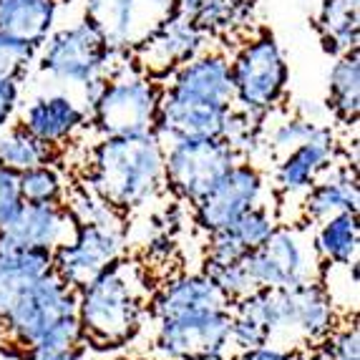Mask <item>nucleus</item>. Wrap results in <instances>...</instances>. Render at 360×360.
<instances>
[{
    "label": "nucleus",
    "mask_w": 360,
    "mask_h": 360,
    "mask_svg": "<svg viewBox=\"0 0 360 360\" xmlns=\"http://www.w3.org/2000/svg\"><path fill=\"white\" fill-rule=\"evenodd\" d=\"M202 43L205 33L197 28V23L181 13H172L144 43L131 51L134 68L151 78H164L194 58L202 51Z\"/></svg>",
    "instance_id": "obj_14"
},
{
    "label": "nucleus",
    "mask_w": 360,
    "mask_h": 360,
    "mask_svg": "<svg viewBox=\"0 0 360 360\" xmlns=\"http://www.w3.org/2000/svg\"><path fill=\"white\" fill-rule=\"evenodd\" d=\"M194 360H232V355H205V358H194Z\"/></svg>",
    "instance_id": "obj_36"
},
{
    "label": "nucleus",
    "mask_w": 360,
    "mask_h": 360,
    "mask_svg": "<svg viewBox=\"0 0 360 360\" xmlns=\"http://www.w3.org/2000/svg\"><path fill=\"white\" fill-rule=\"evenodd\" d=\"M312 245L323 264H358L360 222L358 212H345L312 227Z\"/></svg>",
    "instance_id": "obj_22"
},
{
    "label": "nucleus",
    "mask_w": 360,
    "mask_h": 360,
    "mask_svg": "<svg viewBox=\"0 0 360 360\" xmlns=\"http://www.w3.org/2000/svg\"><path fill=\"white\" fill-rule=\"evenodd\" d=\"M36 46L0 33V81H20L36 58Z\"/></svg>",
    "instance_id": "obj_30"
},
{
    "label": "nucleus",
    "mask_w": 360,
    "mask_h": 360,
    "mask_svg": "<svg viewBox=\"0 0 360 360\" xmlns=\"http://www.w3.org/2000/svg\"><path fill=\"white\" fill-rule=\"evenodd\" d=\"M89 124V111L71 96L63 94H51V96H38L23 108L20 127L30 131L43 144L53 146L56 151L71 144L78 134Z\"/></svg>",
    "instance_id": "obj_18"
},
{
    "label": "nucleus",
    "mask_w": 360,
    "mask_h": 360,
    "mask_svg": "<svg viewBox=\"0 0 360 360\" xmlns=\"http://www.w3.org/2000/svg\"><path fill=\"white\" fill-rule=\"evenodd\" d=\"M318 280L340 318L355 315L358 310V264H323Z\"/></svg>",
    "instance_id": "obj_28"
},
{
    "label": "nucleus",
    "mask_w": 360,
    "mask_h": 360,
    "mask_svg": "<svg viewBox=\"0 0 360 360\" xmlns=\"http://www.w3.org/2000/svg\"><path fill=\"white\" fill-rule=\"evenodd\" d=\"M58 151L53 146L43 144L30 131H25L20 124L0 131V167L11 169L15 174H23L28 169L41 167V164L56 162Z\"/></svg>",
    "instance_id": "obj_25"
},
{
    "label": "nucleus",
    "mask_w": 360,
    "mask_h": 360,
    "mask_svg": "<svg viewBox=\"0 0 360 360\" xmlns=\"http://www.w3.org/2000/svg\"><path fill=\"white\" fill-rule=\"evenodd\" d=\"M232 302L212 285L210 277L202 272L167 277L156 290H151L146 302V315L151 320L184 318V315H199V312L224 310Z\"/></svg>",
    "instance_id": "obj_16"
},
{
    "label": "nucleus",
    "mask_w": 360,
    "mask_h": 360,
    "mask_svg": "<svg viewBox=\"0 0 360 360\" xmlns=\"http://www.w3.org/2000/svg\"><path fill=\"white\" fill-rule=\"evenodd\" d=\"M340 360H360V358H340Z\"/></svg>",
    "instance_id": "obj_37"
},
{
    "label": "nucleus",
    "mask_w": 360,
    "mask_h": 360,
    "mask_svg": "<svg viewBox=\"0 0 360 360\" xmlns=\"http://www.w3.org/2000/svg\"><path fill=\"white\" fill-rule=\"evenodd\" d=\"M234 106L252 119H267L288 91V63L270 33H262L237 51L232 60Z\"/></svg>",
    "instance_id": "obj_6"
},
{
    "label": "nucleus",
    "mask_w": 360,
    "mask_h": 360,
    "mask_svg": "<svg viewBox=\"0 0 360 360\" xmlns=\"http://www.w3.org/2000/svg\"><path fill=\"white\" fill-rule=\"evenodd\" d=\"M149 295L144 264L127 257L78 288V320L86 345L119 348L131 342L144 325Z\"/></svg>",
    "instance_id": "obj_2"
},
{
    "label": "nucleus",
    "mask_w": 360,
    "mask_h": 360,
    "mask_svg": "<svg viewBox=\"0 0 360 360\" xmlns=\"http://www.w3.org/2000/svg\"><path fill=\"white\" fill-rule=\"evenodd\" d=\"M114 56L119 53L108 49L96 25L84 20L49 38L41 56V71L66 84L84 86L94 78L111 76Z\"/></svg>",
    "instance_id": "obj_10"
},
{
    "label": "nucleus",
    "mask_w": 360,
    "mask_h": 360,
    "mask_svg": "<svg viewBox=\"0 0 360 360\" xmlns=\"http://www.w3.org/2000/svg\"><path fill=\"white\" fill-rule=\"evenodd\" d=\"M169 84L164 89L174 91L179 96L197 98V101L234 106L232 66L224 53H205L199 51L194 58L181 63L176 71L169 73ZM237 108V106H234Z\"/></svg>",
    "instance_id": "obj_17"
},
{
    "label": "nucleus",
    "mask_w": 360,
    "mask_h": 360,
    "mask_svg": "<svg viewBox=\"0 0 360 360\" xmlns=\"http://www.w3.org/2000/svg\"><path fill=\"white\" fill-rule=\"evenodd\" d=\"M162 86L141 71H116L108 76L98 98L91 103V124L101 139L136 136L156 127Z\"/></svg>",
    "instance_id": "obj_4"
},
{
    "label": "nucleus",
    "mask_w": 360,
    "mask_h": 360,
    "mask_svg": "<svg viewBox=\"0 0 360 360\" xmlns=\"http://www.w3.org/2000/svg\"><path fill=\"white\" fill-rule=\"evenodd\" d=\"M174 13V0H91L86 20L114 53H131Z\"/></svg>",
    "instance_id": "obj_12"
},
{
    "label": "nucleus",
    "mask_w": 360,
    "mask_h": 360,
    "mask_svg": "<svg viewBox=\"0 0 360 360\" xmlns=\"http://www.w3.org/2000/svg\"><path fill=\"white\" fill-rule=\"evenodd\" d=\"M199 6H202V0H174V13H181L186 18H194Z\"/></svg>",
    "instance_id": "obj_35"
},
{
    "label": "nucleus",
    "mask_w": 360,
    "mask_h": 360,
    "mask_svg": "<svg viewBox=\"0 0 360 360\" xmlns=\"http://www.w3.org/2000/svg\"><path fill=\"white\" fill-rule=\"evenodd\" d=\"M358 172L355 162L340 159V154L312 181L300 202V219L307 224H320L325 219L345 212H358Z\"/></svg>",
    "instance_id": "obj_15"
},
{
    "label": "nucleus",
    "mask_w": 360,
    "mask_h": 360,
    "mask_svg": "<svg viewBox=\"0 0 360 360\" xmlns=\"http://www.w3.org/2000/svg\"><path fill=\"white\" fill-rule=\"evenodd\" d=\"M272 186L267 184L262 167L252 162H237L214 181L210 192L192 205V219L202 234H214L255 205L267 202Z\"/></svg>",
    "instance_id": "obj_8"
},
{
    "label": "nucleus",
    "mask_w": 360,
    "mask_h": 360,
    "mask_svg": "<svg viewBox=\"0 0 360 360\" xmlns=\"http://www.w3.org/2000/svg\"><path fill=\"white\" fill-rule=\"evenodd\" d=\"M232 360H310V350L307 348H283V345L267 342V345H259V348L234 353Z\"/></svg>",
    "instance_id": "obj_32"
},
{
    "label": "nucleus",
    "mask_w": 360,
    "mask_h": 360,
    "mask_svg": "<svg viewBox=\"0 0 360 360\" xmlns=\"http://www.w3.org/2000/svg\"><path fill=\"white\" fill-rule=\"evenodd\" d=\"M151 353L156 360H194L205 355H232L229 353V325L232 310H212L184 318L154 320Z\"/></svg>",
    "instance_id": "obj_11"
},
{
    "label": "nucleus",
    "mask_w": 360,
    "mask_h": 360,
    "mask_svg": "<svg viewBox=\"0 0 360 360\" xmlns=\"http://www.w3.org/2000/svg\"><path fill=\"white\" fill-rule=\"evenodd\" d=\"M86 189L124 212L154 202L164 186V144L154 131L98 139L89 154Z\"/></svg>",
    "instance_id": "obj_1"
},
{
    "label": "nucleus",
    "mask_w": 360,
    "mask_h": 360,
    "mask_svg": "<svg viewBox=\"0 0 360 360\" xmlns=\"http://www.w3.org/2000/svg\"><path fill=\"white\" fill-rule=\"evenodd\" d=\"M328 106L342 124H355L360 111V56L358 51L338 56L328 78Z\"/></svg>",
    "instance_id": "obj_24"
},
{
    "label": "nucleus",
    "mask_w": 360,
    "mask_h": 360,
    "mask_svg": "<svg viewBox=\"0 0 360 360\" xmlns=\"http://www.w3.org/2000/svg\"><path fill=\"white\" fill-rule=\"evenodd\" d=\"M73 227H76V222H73L66 205H30V202H23L18 212L0 229L11 240L20 242L25 247L58 250L63 242H68Z\"/></svg>",
    "instance_id": "obj_20"
},
{
    "label": "nucleus",
    "mask_w": 360,
    "mask_h": 360,
    "mask_svg": "<svg viewBox=\"0 0 360 360\" xmlns=\"http://www.w3.org/2000/svg\"><path fill=\"white\" fill-rule=\"evenodd\" d=\"M20 101L18 81H0V131L8 127Z\"/></svg>",
    "instance_id": "obj_34"
},
{
    "label": "nucleus",
    "mask_w": 360,
    "mask_h": 360,
    "mask_svg": "<svg viewBox=\"0 0 360 360\" xmlns=\"http://www.w3.org/2000/svg\"><path fill=\"white\" fill-rule=\"evenodd\" d=\"M202 275L210 277L219 292L227 297L229 302H237L247 297L250 292L257 290L255 280L250 277L247 267L242 262H214V259H202Z\"/></svg>",
    "instance_id": "obj_29"
},
{
    "label": "nucleus",
    "mask_w": 360,
    "mask_h": 360,
    "mask_svg": "<svg viewBox=\"0 0 360 360\" xmlns=\"http://www.w3.org/2000/svg\"><path fill=\"white\" fill-rule=\"evenodd\" d=\"M318 30L330 53L342 56L348 51H358L360 0H323Z\"/></svg>",
    "instance_id": "obj_23"
},
{
    "label": "nucleus",
    "mask_w": 360,
    "mask_h": 360,
    "mask_svg": "<svg viewBox=\"0 0 360 360\" xmlns=\"http://www.w3.org/2000/svg\"><path fill=\"white\" fill-rule=\"evenodd\" d=\"M250 18L252 0H202L192 20L205 36H227L232 30L245 28Z\"/></svg>",
    "instance_id": "obj_26"
},
{
    "label": "nucleus",
    "mask_w": 360,
    "mask_h": 360,
    "mask_svg": "<svg viewBox=\"0 0 360 360\" xmlns=\"http://www.w3.org/2000/svg\"><path fill=\"white\" fill-rule=\"evenodd\" d=\"M6 340L20 353L30 348H73L86 345L78 320V290L58 275L38 277L15 305L0 318Z\"/></svg>",
    "instance_id": "obj_3"
},
{
    "label": "nucleus",
    "mask_w": 360,
    "mask_h": 360,
    "mask_svg": "<svg viewBox=\"0 0 360 360\" xmlns=\"http://www.w3.org/2000/svg\"><path fill=\"white\" fill-rule=\"evenodd\" d=\"M340 154L338 149V139L333 129L325 124L312 139H307L305 144L295 146L285 156L275 159L272 167V194H275V205L283 202H297L300 207L305 192L312 186V181L318 179L328 164Z\"/></svg>",
    "instance_id": "obj_13"
},
{
    "label": "nucleus",
    "mask_w": 360,
    "mask_h": 360,
    "mask_svg": "<svg viewBox=\"0 0 360 360\" xmlns=\"http://www.w3.org/2000/svg\"><path fill=\"white\" fill-rule=\"evenodd\" d=\"M237 162L240 154L224 139H179L164 146V186L192 207Z\"/></svg>",
    "instance_id": "obj_7"
},
{
    "label": "nucleus",
    "mask_w": 360,
    "mask_h": 360,
    "mask_svg": "<svg viewBox=\"0 0 360 360\" xmlns=\"http://www.w3.org/2000/svg\"><path fill=\"white\" fill-rule=\"evenodd\" d=\"M280 224L277 205L262 202L247 210L229 224L227 229H219L214 234H207V259L214 262H242L247 252L262 245L275 227Z\"/></svg>",
    "instance_id": "obj_19"
},
{
    "label": "nucleus",
    "mask_w": 360,
    "mask_h": 360,
    "mask_svg": "<svg viewBox=\"0 0 360 360\" xmlns=\"http://www.w3.org/2000/svg\"><path fill=\"white\" fill-rule=\"evenodd\" d=\"M20 360H89L86 345H73V348H30L23 350Z\"/></svg>",
    "instance_id": "obj_33"
},
{
    "label": "nucleus",
    "mask_w": 360,
    "mask_h": 360,
    "mask_svg": "<svg viewBox=\"0 0 360 360\" xmlns=\"http://www.w3.org/2000/svg\"><path fill=\"white\" fill-rule=\"evenodd\" d=\"M242 264L255 285L267 290L310 283L318 280L323 270L312 245V224L307 222H280L262 245L245 255Z\"/></svg>",
    "instance_id": "obj_5"
},
{
    "label": "nucleus",
    "mask_w": 360,
    "mask_h": 360,
    "mask_svg": "<svg viewBox=\"0 0 360 360\" xmlns=\"http://www.w3.org/2000/svg\"><path fill=\"white\" fill-rule=\"evenodd\" d=\"M20 205H23V197H20L18 174L0 167V227L18 212Z\"/></svg>",
    "instance_id": "obj_31"
},
{
    "label": "nucleus",
    "mask_w": 360,
    "mask_h": 360,
    "mask_svg": "<svg viewBox=\"0 0 360 360\" xmlns=\"http://www.w3.org/2000/svg\"><path fill=\"white\" fill-rule=\"evenodd\" d=\"M20 181V197L30 205H63L68 194L66 179L60 174L56 162L33 167L23 174H18Z\"/></svg>",
    "instance_id": "obj_27"
},
{
    "label": "nucleus",
    "mask_w": 360,
    "mask_h": 360,
    "mask_svg": "<svg viewBox=\"0 0 360 360\" xmlns=\"http://www.w3.org/2000/svg\"><path fill=\"white\" fill-rule=\"evenodd\" d=\"M124 219L121 222H78L68 242L53 250V270L71 288H84L111 264L124 259Z\"/></svg>",
    "instance_id": "obj_9"
},
{
    "label": "nucleus",
    "mask_w": 360,
    "mask_h": 360,
    "mask_svg": "<svg viewBox=\"0 0 360 360\" xmlns=\"http://www.w3.org/2000/svg\"><path fill=\"white\" fill-rule=\"evenodd\" d=\"M56 20V0H0V33L41 46Z\"/></svg>",
    "instance_id": "obj_21"
}]
</instances>
